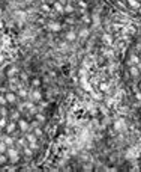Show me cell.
I'll use <instances>...</instances> for the list:
<instances>
[{
  "instance_id": "6da1fadb",
  "label": "cell",
  "mask_w": 141,
  "mask_h": 172,
  "mask_svg": "<svg viewBox=\"0 0 141 172\" xmlns=\"http://www.w3.org/2000/svg\"><path fill=\"white\" fill-rule=\"evenodd\" d=\"M128 65H137L141 69V56H138L137 53H131L128 57Z\"/></svg>"
},
{
  "instance_id": "7a4b0ae2",
  "label": "cell",
  "mask_w": 141,
  "mask_h": 172,
  "mask_svg": "<svg viewBox=\"0 0 141 172\" xmlns=\"http://www.w3.org/2000/svg\"><path fill=\"white\" fill-rule=\"evenodd\" d=\"M129 75H131L132 78H138V77L141 75L140 68H138L137 65H129Z\"/></svg>"
},
{
  "instance_id": "3957f363",
  "label": "cell",
  "mask_w": 141,
  "mask_h": 172,
  "mask_svg": "<svg viewBox=\"0 0 141 172\" xmlns=\"http://www.w3.org/2000/svg\"><path fill=\"white\" fill-rule=\"evenodd\" d=\"M126 3H128V6H129L131 9L138 11L140 6H141V0H126Z\"/></svg>"
},
{
  "instance_id": "277c9868",
  "label": "cell",
  "mask_w": 141,
  "mask_h": 172,
  "mask_svg": "<svg viewBox=\"0 0 141 172\" xmlns=\"http://www.w3.org/2000/svg\"><path fill=\"white\" fill-rule=\"evenodd\" d=\"M74 11H75V6L71 5V0H69V2L65 5V11H63V12H66V14H72Z\"/></svg>"
},
{
  "instance_id": "5b68a950",
  "label": "cell",
  "mask_w": 141,
  "mask_h": 172,
  "mask_svg": "<svg viewBox=\"0 0 141 172\" xmlns=\"http://www.w3.org/2000/svg\"><path fill=\"white\" fill-rule=\"evenodd\" d=\"M108 89H110V86H108V83H107V81H101V83H99V91L107 92Z\"/></svg>"
},
{
  "instance_id": "8992f818",
  "label": "cell",
  "mask_w": 141,
  "mask_h": 172,
  "mask_svg": "<svg viewBox=\"0 0 141 172\" xmlns=\"http://www.w3.org/2000/svg\"><path fill=\"white\" fill-rule=\"evenodd\" d=\"M66 39H68V41H75V39H77V35H75L74 32H69V33L66 35Z\"/></svg>"
},
{
  "instance_id": "52a82bcc",
  "label": "cell",
  "mask_w": 141,
  "mask_h": 172,
  "mask_svg": "<svg viewBox=\"0 0 141 172\" xmlns=\"http://www.w3.org/2000/svg\"><path fill=\"white\" fill-rule=\"evenodd\" d=\"M50 30H54V32H59L60 30V24H50Z\"/></svg>"
},
{
  "instance_id": "ba28073f",
  "label": "cell",
  "mask_w": 141,
  "mask_h": 172,
  "mask_svg": "<svg viewBox=\"0 0 141 172\" xmlns=\"http://www.w3.org/2000/svg\"><path fill=\"white\" fill-rule=\"evenodd\" d=\"M78 6H80V8H83V9H86V8H87V3H86V2H83V0H78Z\"/></svg>"
},
{
  "instance_id": "9c48e42d",
  "label": "cell",
  "mask_w": 141,
  "mask_h": 172,
  "mask_svg": "<svg viewBox=\"0 0 141 172\" xmlns=\"http://www.w3.org/2000/svg\"><path fill=\"white\" fill-rule=\"evenodd\" d=\"M135 100L137 101H141V91H137L135 92Z\"/></svg>"
},
{
  "instance_id": "30bf717a",
  "label": "cell",
  "mask_w": 141,
  "mask_h": 172,
  "mask_svg": "<svg viewBox=\"0 0 141 172\" xmlns=\"http://www.w3.org/2000/svg\"><path fill=\"white\" fill-rule=\"evenodd\" d=\"M24 2H26V3H29V5H30V3H33V2H35V0H24Z\"/></svg>"
},
{
  "instance_id": "8fae6325",
  "label": "cell",
  "mask_w": 141,
  "mask_h": 172,
  "mask_svg": "<svg viewBox=\"0 0 141 172\" xmlns=\"http://www.w3.org/2000/svg\"><path fill=\"white\" fill-rule=\"evenodd\" d=\"M39 2H41V3H47V2H48V0H39Z\"/></svg>"
},
{
  "instance_id": "7c38bea8",
  "label": "cell",
  "mask_w": 141,
  "mask_h": 172,
  "mask_svg": "<svg viewBox=\"0 0 141 172\" xmlns=\"http://www.w3.org/2000/svg\"><path fill=\"white\" fill-rule=\"evenodd\" d=\"M138 14H140V15H141V6H140V9H138Z\"/></svg>"
},
{
  "instance_id": "4fadbf2b",
  "label": "cell",
  "mask_w": 141,
  "mask_h": 172,
  "mask_svg": "<svg viewBox=\"0 0 141 172\" xmlns=\"http://www.w3.org/2000/svg\"><path fill=\"white\" fill-rule=\"evenodd\" d=\"M50 2H53V3H54V2H57V0H50Z\"/></svg>"
},
{
  "instance_id": "5bb4252c",
  "label": "cell",
  "mask_w": 141,
  "mask_h": 172,
  "mask_svg": "<svg viewBox=\"0 0 141 172\" xmlns=\"http://www.w3.org/2000/svg\"><path fill=\"white\" fill-rule=\"evenodd\" d=\"M140 89H141V84H140Z\"/></svg>"
}]
</instances>
